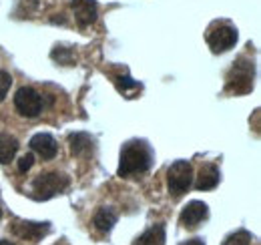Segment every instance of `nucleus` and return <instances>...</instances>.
Listing matches in <instances>:
<instances>
[{"label": "nucleus", "mask_w": 261, "mask_h": 245, "mask_svg": "<svg viewBox=\"0 0 261 245\" xmlns=\"http://www.w3.org/2000/svg\"><path fill=\"white\" fill-rule=\"evenodd\" d=\"M153 165V151L145 141L133 139L123 145L121 149V163H119V175L121 177H135L145 171H149Z\"/></svg>", "instance_id": "nucleus-1"}, {"label": "nucleus", "mask_w": 261, "mask_h": 245, "mask_svg": "<svg viewBox=\"0 0 261 245\" xmlns=\"http://www.w3.org/2000/svg\"><path fill=\"white\" fill-rule=\"evenodd\" d=\"M253 75H255L253 62L247 61V59H239L227 72L225 89H227L229 92H235V94H245V92H249L253 89Z\"/></svg>", "instance_id": "nucleus-2"}, {"label": "nucleus", "mask_w": 261, "mask_h": 245, "mask_svg": "<svg viewBox=\"0 0 261 245\" xmlns=\"http://www.w3.org/2000/svg\"><path fill=\"white\" fill-rule=\"evenodd\" d=\"M66 187H68V177L63 173H44V175H38L33 181L31 189H33V197L38 201H46V199H53L55 195L63 193Z\"/></svg>", "instance_id": "nucleus-3"}, {"label": "nucleus", "mask_w": 261, "mask_h": 245, "mask_svg": "<svg viewBox=\"0 0 261 245\" xmlns=\"http://www.w3.org/2000/svg\"><path fill=\"white\" fill-rule=\"evenodd\" d=\"M193 183V167L187 161H175L167 171V185L169 193L175 197H181L187 193V189Z\"/></svg>", "instance_id": "nucleus-4"}, {"label": "nucleus", "mask_w": 261, "mask_h": 245, "mask_svg": "<svg viewBox=\"0 0 261 245\" xmlns=\"http://www.w3.org/2000/svg\"><path fill=\"white\" fill-rule=\"evenodd\" d=\"M14 107H16V111L22 117L34 119V117H38V113H42L44 101H42V94L40 92H36L31 87H22V89H18L16 94H14Z\"/></svg>", "instance_id": "nucleus-5"}, {"label": "nucleus", "mask_w": 261, "mask_h": 245, "mask_svg": "<svg viewBox=\"0 0 261 245\" xmlns=\"http://www.w3.org/2000/svg\"><path fill=\"white\" fill-rule=\"evenodd\" d=\"M207 42H209V46H211V51L215 55L225 53L231 46H235V42H237V31L231 24H215L213 29H209Z\"/></svg>", "instance_id": "nucleus-6"}, {"label": "nucleus", "mask_w": 261, "mask_h": 245, "mask_svg": "<svg viewBox=\"0 0 261 245\" xmlns=\"http://www.w3.org/2000/svg\"><path fill=\"white\" fill-rule=\"evenodd\" d=\"M207 215H209V207H207L203 201H191V203H187V205L183 207L179 221H181L183 227L195 229L199 223H203V221L207 219Z\"/></svg>", "instance_id": "nucleus-7"}, {"label": "nucleus", "mask_w": 261, "mask_h": 245, "mask_svg": "<svg viewBox=\"0 0 261 245\" xmlns=\"http://www.w3.org/2000/svg\"><path fill=\"white\" fill-rule=\"evenodd\" d=\"M12 231L20 237V239H27V241H38L42 239L48 231H50V223H38V221H18Z\"/></svg>", "instance_id": "nucleus-8"}, {"label": "nucleus", "mask_w": 261, "mask_h": 245, "mask_svg": "<svg viewBox=\"0 0 261 245\" xmlns=\"http://www.w3.org/2000/svg\"><path fill=\"white\" fill-rule=\"evenodd\" d=\"M74 18L81 27H89L97 20V2L95 0H72L70 2Z\"/></svg>", "instance_id": "nucleus-9"}, {"label": "nucleus", "mask_w": 261, "mask_h": 245, "mask_svg": "<svg viewBox=\"0 0 261 245\" xmlns=\"http://www.w3.org/2000/svg\"><path fill=\"white\" fill-rule=\"evenodd\" d=\"M68 145H70V153L76 157H87L95 151V139L89 133H72L68 137Z\"/></svg>", "instance_id": "nucleus-10"}, {"label": "nucleus", "mask_w": 261, "mask_h": 245, "mask_svg": "<svg viewBox=\"0 0 261 245\" xmlns=\"http://www.w3.org/2000/svg\"><path fill=\"white\" fill-rule=\"evenodd\" d=\"M31 147L34 153H38L42 159H53L57 155V141L48 133H38L31 139Z\"/></svg>", "instance_id": "nucleus-11"}, {"label": "nucleus", "mask_w": 261, "mask_h": 245, "mask_svg": "<svg viewBox=\"0 0 261 245\" xmlns=\"http://www.w3.org/2000/svg\"><path fill=\"white\" fill-rule=\"evenodd\" d=\"M219 179H221L219 169H217L215 165H205V167H201V171H199L195 187L199 191H211V189L217 187Z\"/></svg>", "instance_id": "nucleus-12"}, {"label": "nucleus", "mask_w": 261, "mask_h": 245, "mask_svg": "<svg viewBox=\"0 0 261 245\" xmlns=\"http://www.w3.org/2000/svg\"><path fill=\"white\" fill-rule=\"evenodd\" d=\"M93 223H95V227H97L98 231L107 233V231H111L113 225L117 223V211L111 209V207H100L97 213H95Z\"/></svg>", "instance_id": "nucleus-13"}, {"label": "nucleus", "mask_w": 261, "mask_h": 245, "mask_svg": "<svg viewBox=\"0 0 261 245\" xmlns=\"http://www.w3.org/2000/svg\"><path fill=\"white\" fill-rule=\"evenodd\" d=\"M165 243V227L163 225H153L147 229L133 245H163Z\"/></svg>", "instance_id": "nucleus-14"}, {"label": "nucleus", "mask_w": 261, "mask_h": 245, "mask_svg": "<svg viewBox=\"0 0 261 245\" xmlns=\"http://www.w3.org/2000/svg\"><path fill=\"white\" fill-rule=\"evenodd\" d=\"M18 151V141L12 135H0V163H10Z\"/></svg>", "instance_id": "nucleus-15"}, {"label": "nucleus", "mask_w": 261, "mask_h": 245, "mask_svg": "<svg viewBox=\"0 0 261 245\" xmlns=\"http://www.w3.org/2000/svg\"><path fill=\"white\" fill-rule=\"evenodd\" d=\"M50 57H53V61H57L59 64H72L74 62V53L70 51V48H65V46H57L53 53H50Z\"/></svg>", "instance_id": "nucleus-16"}, {"label": "nucleus", "mask_w": 261, "mask_h": 245, "mask_svg": "<svg viewBox=\"0 0 261 245\" xmlns=\"http://www.w3.org/2000/svg\"><path fill=\"white\" fill-rule=\"evenodd\" d=\"M223 245H251V233L249 231H235L223 241Z\"/></svg>", "instance_id": "nucleus-17"}, {"label": "nucleus", "mask_w": 261, "mask_h": 245, "mask_svg": "<svg viewBox=\"0 0 261 245\" xmlns=\"http://www.w3.org/2000/svg\"><path fill=\"white\" fill-rule=\"evenodd\" d=\"M117 85H119V89L123 92H129L130 89H133V91H139V89H141V85L135 83L129 77H117Z\"/></svg>", "instance_id": "nucleus-18"}, {"label": "nucleus", "mask_w": 261, "mask_h": 245, "mask_svg": "<svg viewBox=\"0 0 261 245\" xmlns=\"http://www.w3.org/2000/svg\"><path fill=\"white\" fill-rule=\"evenodd\" d=\"M10 85H12L10 75L4 72V70H0V101L6 96V92H8V89H10Z\"/></svg>", "instance_id": "nucleus-19"}, {"label": "nucleus", "mask_w": 261, "mask_h": 245, "mask_svg": "<svg viewBox=\"0 0 261 245\" xmlns=\"http://www.w3.org/2000/svg\"><path fill=\"white\" fill-rule=\"evenodd\" d=\"M33 163H34V155L27 153L24 157H20V161H18V171H20V173H27V171L33 167Z\"/></svg>", "instance_id": "nucleus-20"}, {"label": "nucleus", "mask_w": 261, "mask_h": 245, "mask_svg": "<svg viewBox=\"0 0 261 245\" xmlns=\"http://www.w3.org/2000/svg\"><path fill=\"white\" fill-rule=\"evenodd\" d=\"M181 245H205V241L203 239H189V241H185V243Z\"/></svg>", "instance_id": "nucleus-21"}, {"label": "nucleus", "mask_w": 261, "mask_h": 245, "mask_svg": "<svg viewBox=\"0 0 261 245\" xmlns=\"http://www.w3.org/2000/svg\"><path fill=\"white\" fill-rule=\"evenodd\" d=\"M0 245H14V243H10V241H4V239H2V241H0Z\"/></svg>", "instance_id": "nucleus-22"}, {"label": "nucleus", "mask_w": 261, "mask_h": 245, "mask_svg": "<svg viewBox=\"0 0 261 245\" xmlns=\"http://www.w3.org/2000/svg\"><path fill=\"white\" fill-rule=\"evenodd\" d=\"M0 217H2V211H0Z\"/></svg>", "instance_id": "nucleus-23"}]
</instances>
